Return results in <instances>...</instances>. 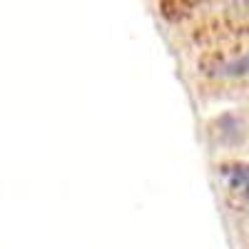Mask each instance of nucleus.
I'll list each match as a JSON object with an SVG mask.
<instances>
[{
    "mask_svg": "<svg viewBox=\"0 0 249 249\" xmlns=\"http://www.w3.org/2000/svg\"><path fill=\"white\" fill-rule=\"evenodd\" d=\"M219 177L227 187V192L249 202V164H224L219 170Z\"/></svg>",
    "mask_w": 249,
    "mask_h": 249,
    "instance_id": "nucleus-1",
    "label": "nucleus"
},
{
    "mask_svg": "<svg viewBox=\"0 0 249 249\" xmlns=\"http://www.w3.org/2000/svg\"><path fill=\"white\" fill-rule=\"evenodd\" d=\"M219 77H247L249 75V53H244L242 57L227 62V65H222L217 70Z\"/></svg>",
    "mask_w": 249,
    "mask_h": 249,
    "instance_id": "nucleus-2",
    "label": "nucleus"
}]
</instances>
